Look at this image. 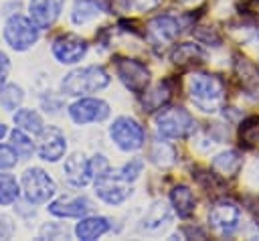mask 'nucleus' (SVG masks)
Here are the masks:
<instances>
[{"label":"nucleus","mask_w":259,"mask_h":241,"mask_svg":"<svg viewBox=\"0 0 259 241\" xmlns=\"http://www.w3.org/2000/svg\"><path fill=\"white\" fill-rule=\"evenodd\" d=\"M4 41L18 53L28 51L38 41V26L28 16L12 14L4 24Z\"/></svg>","instance_id":"obj_6"},{"label":"nucleus","mask_w":259,"mask_h":241,"mask_svg":"<svg viewBox=\"0 0 259 241\" xmlns=\"http://www.w3.org/2000/svg\"><path fill=\"white\" fill-rule=\"evenodd\" d=\"M115 73L134 93H144L150 83V69L138 59H115Z\"/></svg>","instance_id":"obj_9"},{"label":"nucleus","mask_w":259,"mask_h":241,"mask_svg":"<svg viewBox=\"0 0 259 241\" xmlns=\"http://www.w3.org/2000/svg\"><path fill=\"white\" fill-rule=\"evenodd\" d=\"M142 170H144V160H142V158H132V160L125 162L117 172H119V176H121L125 182H134V180L142 174Z\"/></svg>","instance_id":"obj_29"},{"label":"nucleus","mask_w":259,"mask_h":241,"mask_svg":"<svg viewBox=\"0 0 259 241\" xmlns=\"http://www.w3.org/2000/svg\"><path fill=\"white\" fill-rule=\"evenodd\" d=\"M69 117L83 126V124H93V122H103L109 115V103L99 99V97H79L69 105Z\"/></svg>","instance_id":"obj_10"},{"label":"nucleus","mask_w":259,"mask_h":241,"mask_svg":"<svg viewBox=\"0 0 259 241\" xmlns=\"http://www.w3.org/2000/svg\"><path fill=\"white\" fill-rule=\"evenodd\" d=\"M168 97H170V89H168L166 83L160 81V83H156L152 89H148V91L144 93L142 105H144L146 111H156V109H160V107L168 101Z\"/></svg>","instance_id":"obj_24"},{"label":"nucleus","mask_w":259,"mask_h":241,"mask_svg":"<svg viewBox=\"0 0 259 241\" xmlns=\"http://www.w3.org/2000/svg\"><path fill=\"white\" fill-rule=\"evenodd\" d=\"M101 14V6L95 0H75L73 10H71V20L75 24H87L89 20L97 18Z\"/></svg>","instance_id":"obj_22"},{"label":"nucleus","mask_w":259,"mask_h":241,"mask_svg":"<svg viewBox=\"0 0 259 241\" xmlns=\"http://www.w3.org/2000/svg\"><path fill=\"white\" fill-rule=\"evenodd\" d=\"M22 99H24V93H22V89H20L18 85H14V83L4 85V87L0 89V107L6 109V111L18 109L20 103H22Z\"/></svg>","instance_id":"obj_28"},{"label":"nucleus","mask_w":259,"mask_h":241,"mask_svg":"<svg viewBox=\"0 0 259 241\" xmlns=\"http://www.w3.org/2000/svg\"><path fill=\"white\" fill-rule=\"evenodd\" d=\"M6 134H8V128H6V126H4L2 122H0V140H2V138H4Z\"/></svg>","instance_id":"obj_34"},{"label":"nucleus","mask_w":259,"mask_h":241,"mask_svg":"<svg viewBox=\"0 0 259 241\" xmlns=\"http://www.w3.org/2000/svg\"><path fill=\"white\" fill-rule=\"evenodd\" d=\"M36 152H38L40 160H45V162H59L65 156V152H67V138H65V134L59 128H53V126L45 128L38 134Z\"/></svg>","instance_id":"obj_12"},{"label":"nucleus","mask_w":259,"mask_h":241,"mask_svg":"<svg viewBox=\"0 0 259 241\" xmlns=\"http://www.w3.org/2000/svg\"><path fill=\"white\" fill-rule=\"evenodd\" d=\"M93 184H95V194L107 205H121L132 194L130 182H125L119 176V172L111 170V168L97 174L93 178Z\"/></svg>","instance_id":"obj_7"},{"label":"nucleus","mask_w":259,"mask_h":241,"mask_svg":"<svg viewBox=\"0 0 259 241\" xmlns=\"http://www.w3.org/2000/svg\"><path fill=\"white\" fill-rule=\"evenodd\" d=\"M20 196V184L18 180L8 174V172H0V205H12L16 203V198Z\"/></svg>","instance_id":"obj_25"},{"label":"nucleus","mask_w":259,"mask_h":241,"mask_svg":"<svg viewBox=\"0 0 259 241\" xmlns=\"http://www.w3.org/2000/svg\"><path fill=\"white\" fill-rule=\"evenodd\" d=\"M10 146H12V150L18 154V158H22V160H26V158L34 152L32 140H30L28 134L22 132L20 128H16V130L10 132Z\"/></svg>","instance_id":"obj_27"},{"label":"nucleus","mask_w":259,"mask_h":241,"mask_svg":"<svg viewBox=\"0 0 259 241\" xmlns=\"http://www.w3.org/2000/svg\"><path fill=\"white\" fill-rule=\"evenodd\" d=\"M188 93L192 103L206 113L219 111L225 101V87L217 75L194 73L188 77Z\"/></svg>","instance_id":"obj_1"},{"label":"nucleus","mask_w":259,"mask_h":241,"mask_svg":"<svg viewBox=\"0 0 259 241\" xmlns=\"http://www.w3.org/2000/svg\"><path fill=\"white\" fill-rule=\"evenodd\" d=\"M63 174L67 178L69 184L73 186H87L93 180V172H91V162L85 154L75 152L65 160L63 166Z\"/></svg>","instance_id":"obj_15"},{"label":"nucleus","mask_w":259,"mask_h":241,"mask_svg":"<svg viewBox=\"0 0 259 241\" xmlns=\"http://www.w3.org/2000/svg\"><path fill=\"white\" fill-rule=\"evenodd\" d=\"M91 200L87 196H61L49 203L47 211L55 217L63 219H81L87 213H91Z\"/></svg>","instance_id":"obj_13"},{"label":"nucleus","mask_w":259,"mask_h":241,"mask_svg":"<svg viewBox=\"0 0 259 241\" xmlns=\"http://www.w3.org/2000/svg\"><path fill=\"white\" fill-rule=\"evenodd\" d=\"M241 223V209L231 200H219L208 209V225L223 237L233 235Z\"/></svg>","instance_id":"obj_8"},{"label":"nucleus","mask_w":259,"mask_h":241,"mask_svg":"<svg viewBox=\"0 0 259 241\" xmlns=\"http://www.w3.org/2000/svg\"><path fill=\"white\" fill-rule=\"evenodd\" d=\"M150 160L156 166H172L176 162V150L168 142H156L150 150Z\"/></svg>","instance_id":"obj_26"},{"label":"nucleus","mask_w":259,"mask_h":241,"mask_svg":"<svg viewBox=\"0 0 259 241\" xmlns=\"http://www.w3.org/2000/svg\"><path fill=\"white\" fill-rule=\"evenodd\" d=\"M255 43H257V45H259V32H257V34H255Z\"/></svg>","instance_id":"obj_35"},{"label":"nucleus","mask_w":259,"mask_h":241,"mask_svg":"<svg viewBox=\"0 0 259 241\" xmlns=\"http://www.w3.org/2000/svg\"><path fill=\"white\" fill-rule=\"evenodd\" d=\"M109 138L123 152H136L146 142V132L142 124L130 115H119L109 126Z\"/></svg>","instance_id":"obj_5"},{"label":"nucleus","mask_w":259,"mask_h":241,"mask_svg":"<svg viewBox=\"0 0 259 241\" xmlns=\"http://www.w3.org/2000/svg\"><path fill=\"white\" fill-rule=\"evenodd\" d=\"M65 0H30L28 2V18L38 26V30L49 28L61 16Z\"/></svg>","instance_id":"obj_14"},{"label":"nucleus","mask_w":259,"mask_h":241,"mask_svg":"<svg viewBox=\"0 0 259 241\" xmlns=\"http://www.w3.org/2000/svg\"><path fill=\"white\" fill-rule=\"evenodd\" d=\"M109 219L107 217H101V215H91V217H81L79 223L75 225V235L77 239H83V241H91V239H97L101 237L103 233L109 231Z\"/></svg>","instance_id":"obj_17"},{"label":"nucleus","mask_w":259,"mask_h":241,"mask_svg":"<svg viewBox=\"0 0 259 241\" xmlns=\"http://www.w3.org/2000/svg\"><path fill=\"white\" fill-rule=\"evenodd\" d=\"M16 128H20L22 132L30 134V136H38L45 130V122L40 117V113L36 109H28V107H20L14 111L12 115Z\"/></svg>","instance_id":"obj_19"},{"label":"nucleus","mask_w":259,"mask_h":241,"mask_svg":"<svg viewBox=\"0 0 259 241\" xmlns=\"http://www.w3.org/2000/svg\"><path fill=\"white\" fill-rule=\"evenodd\" d=\"M156 122V130L162 138H186L194 132L196 122L194 117L184 109V107H164L162 111L156 113L154 117Z\"/></svg>","instance_id":"obj_4"},{"label":"nucleus","mask_w":259,"mask_h":241,"mask_svg":"<svg viewBox=\"0 0 259 241\" xmlns=\"http://www.w3.org/2000/svg\"><path fill=\"white\" fill-rule=\"evenodd\" d=\"M8 75H10V59L4 51H0V89L6 85Z\"/></svg>","instance_id":"obj_31"},{"label":"nucleus","mask_w":259,"mask_h":241,"mask_svg":"<svg viewBox=\"0 0 259 241\" xmlns=\"http://www.w3.org/2000/svg\"><path fill=\"white\" fill-rule=\"evenodd\" d=\"M170 221V209L162 203V200H158V203H154L150 209H148V213H146V217H144V229L146 231H156V229H160L162 225H166Z\"/></svg>","instance_id":"obj_23"},{"label":"nucleus","mask_w":259,"mask_h":241,"mask_svg":"<svg viewBox=\"0 0 259 241\" xmlns=\"http://www.w3.org/2000/svg\"><path fill=\"white\" fill-rule=\"evenodd\" d=\"M111 77L101 65H89V67H79L67 73L61 81V91L71 97H81L85 93H95L101 91L109 85Z\"/></svg>","instance_id":"obj_2"},{"label":"nucleus","mask_w":259,"mask_h":241,"mask_svg":"<svg viewBox=\"0 0 259 241\" xmlns=\"http://www.w3.org/2000/svg\"><path fill=\"white\" fill-rule=\"evenodd\" d=\"M18 162V154L8 144H0V170H10Z\"/></svg>","instance_id":"obj_30"},{"label":"nucleus","mask_w":259,"mask_h":241,"mask_svg":"<svg viewBox=\"0 0 259 241\" xmlns=\"http://www.w3.org/2000/svg\"><path fill=\"white\" fill-rule=\"evenodd\" d=\"M14 235V225L8 217H0V239H8Z\"/></svg>","instance_id":"obj_33"},{"label":"nucleus","mask_w":259,"mask_h":241,"mask_svg":"<svg viewBox=\"0 0 259 241\" xmlns=\"http://www.w3.org/2000/svg\"><path fill=\"white\" fill-rule=\"evenodd\" d=\"M210 168L219 174V176H235L241 168V156L235 150H225L221 154H217L210 162Z\"/></svg>","instance_id":"obj_20"},{"label":"nucleus","mask_w":259,"mask_h":241,"mask_svg":"<svg viewBox=\"0 0 259 241\" xmlns=\"http://www.w3.org/2000/svg\"><path fill=\"white\" fill-rule=\"evenodd\" d=\"M150 36L156 41V43H172L178 34H180V20L172 14H162V16H156L152 22H150Z\"/></svg>","instance_id":"obj_16"},{"label":"nucleus","mask_w":259,"mask_h":241,"mask_svg":"<svg viewBox=\"0 0 259 241\" xmlns=\"http://www.w3.org/2000/svg\"><path fill=\"white\" fill-rule=\"evenodd\" d=\"M172 61L180 67H188V65H196L204 61V51L198 45L192 43H182L172 51Z\"/></svg>","instance_id":"obj_21"},{"label":"nucleus","mask_w":259,"mask_h":241,"mask_svg":"<svg viewBox=\"0 0 259 241\" xmlns=\"http://www.w3.org/2000/svg\"><path fill=\"white\" fill-rule=\"evenodd\" d=\"M170 203L174 207V213L180 217V219H188L192 213H194V205H196V198L192 194V190L184 184H178L170 190Z\"/></svg>","instance_id":"obj_18"},{"label":"nucleus","mask_w":259,"mask_h":241,"mask_svg":"<svg viewBox=\"0 0 259 241\" xmlns=\"http://www.w3.org/2000/svg\"><path fill=\"white\" fill-rule=\"evenodd\" d=\"M87 49H89L87 47V41L81 38L79 34H73V32H67V34L57 36L53 41V47H51L55 59L59 63H63V65H75V63H79L85 57Z\"/></svg>","instance_id":"obj_11"},{"label":"nucleus","mask_w":259,"mask_h":241,"mask_svg":"<svg viewBox=\"0 0 259 241\" xmlns=\"http://www.w3.org/2000/svg\"><path fill=\"white\" fill-rule=\"evenodd\" d=\"M40 235H42V237H45V235H49L51 239H57V235H61V237H67V231H65L63 227H59V225L51 223V225H45V227H42Z\"/></svg>","instance_id":"obj_32"},{"label":"nucleus","mask_w":259,"mask_h":241,"mask_svg":"<svg viewBox=\"0 0 259 241\" xmlns=\"http://www.w3.org/2000/svg\"><path fill=\"white\" fill-rule=\"evenodd\" d=\"M20 190L24 194V198L30 205H45L49 203L55 192H57V184L51 178L49 172H45L42 168H26L20 176Z\"/></svg>","instance_id":"obj_3"}]
</instances>
